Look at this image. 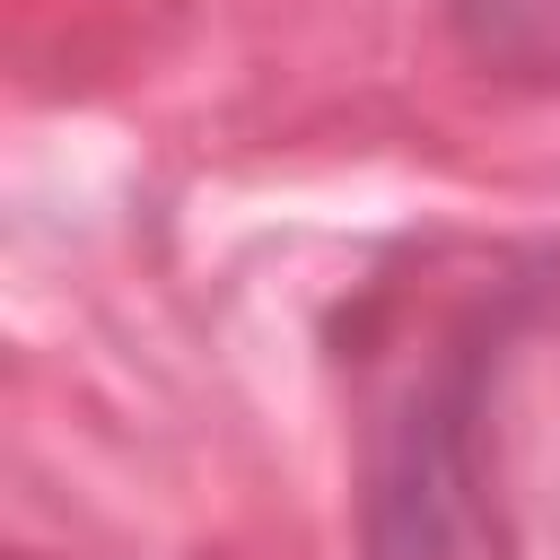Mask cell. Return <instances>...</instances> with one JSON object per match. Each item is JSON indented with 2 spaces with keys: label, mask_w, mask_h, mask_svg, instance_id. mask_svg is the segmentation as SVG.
Returning a JSON list of instances; mask_svg holds the SVG:
<instances>
[{
  "label": "cell",
  "mask_w": 560,
  "mask_h": 560,
  "mask_svg": "<svg viewBox=\"0 0 560 560\" xmlns=\"http://www.w3.org/2000/svg\"><path fill=\"white\" fill-rule=\"evenodd\" d=\"M455 35L499 70H560V0H455Z\"/></svg>",
  "instance_id": "6da1fadb"
}]
</instances>
